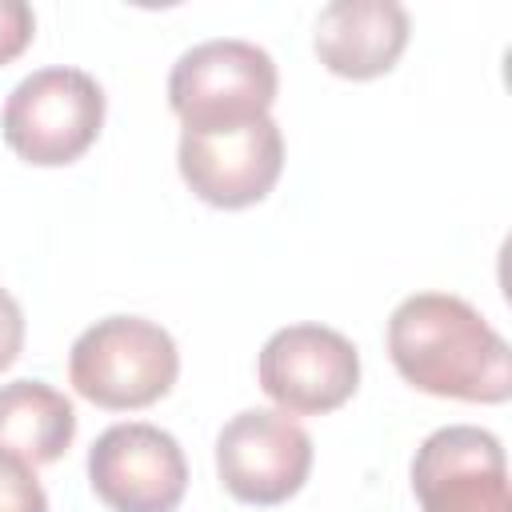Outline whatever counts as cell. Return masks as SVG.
Returning <instances> with one entry per match:
<instances>
[{"instance_id":"277c9868","label":"cell","mask_w":512,"mask_h":512,"mask_svg":"<svg viewBox=\"0 0 512 512\" xmlns=\"http://www.w3.org/2000/svg\"><path fill=\"white\" fill-rule=\"evenodd\" d=\"M276 64L248 40H204L188 48L168 76V104L184 128H228L268 116L276 100Z\"/></svg>"},{"instance_id":"ba28073f","label":"cell","mask_w":512,"mask_h":512,"mask_svg":"<svg viewBox=\"0 0 512 512\" xmlns=\"http://www.w3.org/2000/svg\"><path fill=\"white\" fill-rule=\"evenodd\" d=\"M88 484L112 512H176L188 464L172 432L156 424H112L88 448Z\"/></svg>"},{"instance_id":"5b68a950","label":"cell","mask_w":512,"mask_h":512,"mask_svg":"<svg viewBox=\"0 0 512 512\" xmlns=\"http://www.w3.org/2000/svg\"><path fill=\"white\" fill-rule=\"evenodd\" d=\"M176 164L184 184L212 208L260 204L284 168V136L272 116L228 128H184Z\"/></svg>"},{"instance_id":"30bf717a","label":"cell","mask_w":512,"mask_h":512,"mask_svg":"<svg viewBox=\"0 0 512 512\" xmlns=\"http://www.w3.org/2000/svg\"><path fill=\"white\" fill-rule=\"evenodd\" d=\"M408 44V12L396 0H332L316 20V56L344 80L392 72Z\"/></svg>"},{"instance_id":"8992f818","label":"cell","mask_w":512,"mask_h":512,"mask_svg":"<svg viewBox=\"0 0 512 512\" xmlns=\"http://www.w3.org/2000/svg\"><path fill=\"white\" fill-rule=\"evenodd\" d=\"M216 472L228 496L240 504H284L312 472V436L288 412L248 408L220 428Z\"/></svg>"},{"instance_id":"9c48e42d","label":"cell","mask_w":512,"mask_h":512,"mask_svg":"<svg viewBox=\"0 0 512 512\" xmlns=\"http://www.w3.org/2000/svg\"><path fill=\"white\" fill-rule=\"evenodd\" d=\"M420 512H512L504 448L472 424L436 428L412 460Z\"/></svg>"},{"instance_id":"8fae6325","label":"cell","mask_w":512,"mask_h":512,"mask_svg":"<svg viewBox=\"0 0 512 512\" xmlns=\"http://www.w3.org/2000/svg\"><path fill=\"white\" fill-rule=\"evenodd\" d=\"M76 436V412L64 392L44 380H12L0 388V448L36 464H52Z\"/></svg>"},{"instance_id":"7a4b0ae2","label":"cell","mask_w":512,"mask_h":512,"mask_svg":"<svg viewBox=\"0 0 512 512\" xmlns=\"http://www.w3.org/2000/svg\"><path fill=\"white\" fill-rule=\"evenodd\" d=\"M180 372L176 340L144 316H104L68 352L72 388L96 408H148L172 392Z\"/></svg>"},{"instance_id":"3957f363","label":"cell","mask_w":512,"mask_h":512,"mask_svg":"<svg viewBox=\"0 0 512 512\" xmlns=\"http://www.w3.org/2000/svg\"><path fill=\"white\" fill-rule=\"evenodd\" d=\"M0 128L20 160L36 168L72 164L104 128V92L80 68H40L8 92Z\"/></svg>"},{"instance_id":"6da1fadb","label":"cell","mask_w":512,"mask_h":512,"mask_svg":"<svg viewBox=\"0 0 512 512\" xmlns=\"http://www.w3.org/2000/svg\"><path fill=\"white\" fill-rule=\"evenodd\" d=\"M388 356L396 372L444 400L504 404L512 396V356L504 336L460 296L416 292L388 320Z\"/></svg>"},{"instance_id":"52a82bcc","label":"cell","mask_w":512,"mask_h":512,"mask_svg":"<svg viewBox=\"0 0 512 512\" xmlns=\"http://www.w3.org/2000/svg\"><path fill=\"white\" fill-rule=\"evenodd\" d=\"M260 388L288 416H320L352 400L360 384V352L324 324H288L268 336L256 364Z\"/></svg>"},{"instance_id":"4fadbf2b","label":"cell","mask_w":512,"mask_h":512,"mask_svg":"<svg viewBox=\"0 0 512 512\" xmlns=\"http://www.w3.org/2000/svg\"><path fill=\"white\" fill-rule=\"evenodd\" d=\"M36 32V16L24 0H0V64L16 60Z\"/></svg>"},{"instance_id":"7c38bea8","label":"cell","mask_w":512,"mask_h":512,"mask_svg":"<svg viewBox=\"0 0 512 512\" xmlns=\"http://www.w3.org/2000/svg\"><path fill=\"white\" fill-rule=\"evenodd\" d=\"M0 512H48L36 468L0 448Z\"/></svg>"},{"instance_id":"5bb4252c","label":"cell","mask_w":512,"mask_h":512,"mask_svg":"<svg viewBox=\"0 0 512 512\" xmlns=\"http://www.w3.org/2000/svg\"><path fill=\"white\" fill-rule=\"evenodd\" d=\"M24 348V312L12 300V292L0 288V372L20 356Z\"/></svg>"}]
</instances>
